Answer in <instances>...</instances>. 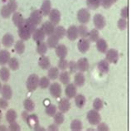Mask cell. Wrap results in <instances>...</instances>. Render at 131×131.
I'll return each instance as SVG.
<instances>
[{"label":"cell","mask_w":131,"mask_h":131,"mask_svg":"<svg viewBox=\"0 0 131 131\" xmlns=\"http://www.w3.org/2000/svg\"><path fill=\"white\" fill-rule=\"evenodd\" d=\"M18 27V36L20 39L23 41H27L31 38L34 30L37 28V26L32 23L28 19H24V21Z\"/></svg>","instance_id":"1"},{"label":"cell","mask_w":131,"mask_h":131,"mask_svg":"<svg viewBox=\"0 0 131 131\" xmlns=\"http://www.w3.org/2000/svg\"><path fill=\"white\" fill-rule=\"evenodd\" d=\"M17 8H18V3L15 0H8L7 4L2 8L0 13L3 18H8L16 11Z\"/></svg>","instance_id":"2"},{"label":"cell","mask_w":131,"mask_h":131,"mask_svg":"<svg viewBox=\"0 0 131 131\" xmlns=\"http://www.w3.org/2000/svg\"><path fill=\"white\" fill-rule=\"evenodd\" d=\"M39 77L38 75L36 74H32L30 75L28 77H27V80L26 82V86L27 89L29 91H36L38 87V84H39Z\"/></svg>","instance_id":"3"},{"label":"cell","mask_w":131,"mask_h":131,"mask_svg":"<svg viewBox=\"0 0 131 131\" xmlns=\"http://www.w3.org/2000/svg\"><path fill=\"white\" fill-rule=\"evenodd\" d=\"M86 119L90 125H97L101 121V116L100 115L99 111L95 110H89L87 115H86Z\"/></svg>","instance_id":"4"},{"label":"cell","mask_w":131,"mask_h":131,"mask_svg":"<svg viewBox=\"0 0 131 131\" xmlns=\"http://www.w3.org/2000/svg\"><path fill=\"white\" fill-rule=\"evenodd\" d=\"M77 20L81 24H86L91 19V13L88 8H81L77 12Z\"/></svg>","instance_id":"5"},{"label":"cell","mask_w":131,"mask_h":131,"mask_svg":"<svg viewBox=\"0 0 131 131\" xmlns=\"http://www.w3.org/2000/svg\"><path fill=\"white\" fill-rule=\"evenodd\" d=\"M93 24L95 26V28L97 30H102L106 25V20L102 14L96 13L93 17Z\"/></svg>","instance_id":"6"},{"label":"cell","mask_w":131,"mask_h":131,"mask_svg":"<svg viewBox=\"0 0 131 131\" xmlns=\"http://www.w3.org/2000/svg\"><path fill=\"white\" fill-rule=\"evenodd\" d=\"M119 58V54L115 49H108L105 51V60L109 63L116 64Z\"/></svg>","instance_id":"7"},{"label":"cell","mask_w":131,"mask_h":131,"mask_svg":"<svg viewBox=\"0 0 131 131\" xmlns=\"http://www.w3.org/2000/svg\"><path fill=\"white\" fill-rule=\"evenodd\" d=\"M27 19L35 26H37L39 25L42 20V13L40 11V9H36L31 13L29 18Z\"/></svg>","instance_id":"8"},{"label":"cell","mask_w":131,"mask_h":131,"mask_svg":"<svg viewBox=\"0 0 131 131\" xmlns=\"http://www.w3.org/2000/svg\"><path fill=\"white\" fill-rule=\"evenodd\" d=\"M90 47H91V42L89 39H87V37H81L77 42V48L81 53L87 52L90 49Z\"/></svg>","instance_id":"9"},{"label":"cell","mask_w":131,"mask_h":131,"mask_svg":"<svg viewBox=\"0 0 131 131\" xmlns=\"http://www.w3.org/2000/svg\"><path fill=\"white\" fill-rule=\"evenodd\" d=\"M49 92L50 95L53 98H59L61 95V86L58 82H53L49 85Z\"/></svg>","instance_id":"10"},{"label":"cell","mask_w":131,"mask_h":131,"mask_svg":"<svg viewBox=\"0 0 131 131\" xmlns=\"http://www.w3.org/2000/svg\"><path fill=\"white\" fill-rule=\"evenodd\" d=\"M67 86L65 88V95L67 96V98L74 99L75 95L77 94V86L74 83H69L66 85Z\"/></svg>","instance_id":"11"},{"label":"cell","mask_w":131,"mask_h":131,"mask_svg":"<svg viewBox=\"0 0 131 131\" xmlns=\"http://www.w3.org/2000/svg\"><path fill=\"white\" fill-rule=\"evenodd\" d=\"M48 16H49V21L51 23H52L55 26L59 24L61 21V12L58 9L51 8Z\"/></svg>","instance_id":"12"},{"label":"cell","mask_w":131,"mask_h":131,"mask_svg":"<svg viewBox=\"0 0 131 131\" xmlns=\"http://www.w3.org/2000/svg\"><path fill=\"white\" fill-rule=\"evenodd\" d=\"M66 36L67 37V38L70 41H75L79 37L78 33V28L77 26L71 25L67 28Z\"/></svg>","instance_id":"13"},{"label":"cell","mask_w":131,"mask_h":131,"mask_svg":"<svg viewBox=\"0 0 131 131\" xmlns=\"http://www.w3.org/2000/svg\"><path fill=\"white\" fill-rule=\"evenodd\" d=\"M77 70L81 72H85L89 70L90 63L86 57H81L77 61Z\"/></svg>","instance_id":"14"},{"label":"cell","mask_w":131,"mask_h":131,"mask_svg":"<svg viewBox=\"0 0 131 131\" xmlns=\"http://www.w3.org/2000/svg\"><path fill=\"white\" fill-rule=\"evenodd\" d=\"M58 109L61 112L67 113L71 109V102L68 98H61L58 102Z\"/></svg>","instance_id":"15"},{"label":"cell","mask_w":131,"mask_h":131,"mask_svg":"<svg viewBox=\"0 0 131 131\" xmlns=\"http://www.w3.org/2000/svg\"><path fill=\"white\" fill-rule=\"evenodd\" d=\"M55 51H56V55L59 58H66L68 54L67 47L64 44H58L55 47Z\"/></svg>","instance_id":"16"},{"label":"cell","mask_w":131,"mask_h":131,"mask_svg":"<svg viewBox=\"0 0 131 131\" xmlns=\"http://www.w3.org/2000/svg\"><path fill=\"white\" fill-rule=\"evenodd\" d=\"M55 27H55V25L52 23H51L50 21H47L42 23L41 28L44 32V33L46 34V36H50L54 33Z\"/></svg>","instance_id":"17"},{"label":"cell","mask_w":131,"mask_h":131,"mask_svg":"<svg viewBox=\"0 0 131 131\" xmlns=\"http://www.w3.org/2000/svg\"><path fill=\"white\" fill-rule=\"evenodd\" d=\"M32 39L35 42H42V41L45 40L46 34L44 33V32L42 30V28H36L32 34Z\"/></svg>","instance_id":"18"},{"label":"cell","mask_w":131,"mask_h":131,"mask_svg":"<svg viewBox=\"0 0 131 131\" xmlns=\"http://www.w3.org/2000/svg\"><path fill=\"white\" fill-rule=\"evenodd\" d=\"M85 83V77L83 72H75L74 77V84L77 87H82Z\"/></svg>","instance_id":"19"},{"label":"cell","mask_w":131,"mask_h":131,"mask_svg":"<svg viewBox=\"0 0 131 131\" xmlns=\"http://www.w3.org/2000/svg\"><path fill=\"white\" fill-rule=\"evenodd\" d=\"M26 123L27 124V125H28L31 129H34L37 126L39 125L38 117H37V115H34V114L33 115H29L26 120Z\"/></svg>","instance_id":"20"},{"label":"cell","mask_w":131,"mask_h":131,"mask_svg":"<svg viewBox=\"0 0 131 131\" xmlns=\"http://www.w3.org/2000/svg\"><path fill=\"white\" fill-rule=\"evenodd\" d=\"M96 49L98 50L99 52L105 53V51L108 50V43L104 38H99L95 42Z\"/></svg>","instance_id":"21"},{"label":"cell","mask_w":131,"mask_h":131,"mask_svg":"<svg viewBox=\"0 0 131 131\" xmlns=\"http://www.w3.org/2000/svg\"><path fill=\"white\" fill-rule=\"evenodd\" d=\"M38 65L42 70H48L51 67V61L49 57L45 55L41 56L38 60Z\"/></svg>","instance_id":"22"},{"label":"cell","mask_w":131,"mask_h":131,"mask_svg":"<svg viewBox=\"0 0 131 131\" xmlns=\"http://www.w3.org/2000/svg\"><path fill=\"white\" fill-rule=\"evenodd\" d=\"M14 43V37L11 33H6L2 38V44L5 47H11Z\"/></svg>","instance_id":"23"},{"label":"cell","mask_w":131,"mask_h":131,"mask_svg":"<svg viewBox=\"0 0 131 131\" xmlns=\"http://www.w3.org/2000/svg\"><path fill=\"white\" fill-rule=\"evenodd\" d=\"M97 68L101 74H107L110 71V63L105 59L101 60L98 62Z\"/></svg>","instance_id":"24"},{"label":"cell","mask_w":131,"mask_h":131,"mask_svg":"<svg viewBox=\"0 0 131 131\" xmlns=\"http://www.w3.org/2000/svg\"><path fill=\"white\" fill-rule=\"evenodd\" d=\"M74 99H75V104L77 105V107L79 109L83 108L85 105V103H86V98L82 94H77L74 97Z\"/></svg>","instance_id":"25"},{"label":"cell","mask_w":131,"mask_h":131,"mask_svg":"<svg viewBox=\"0 0 131 131\" xmlns=\"http://www.w3.org/2000/svg\"><path fill=\"white\" fill-rule=\"evenodd\" d=\"M59 38L55 35V34H51V35L48 36V38L47 41V45L48 48H51V49H53L55 48L58 44H59Z\"/></svg>","instance_id":"26"},{"label":"cell","mask_w":131,"mask_h":131,"mask_svg":"<svg viewBox=\"0 0 131 131\" xmlns=\"http://www.w3.org/2000/svg\"><path fill=\"white\" fill-rule=\"evenodd\" d=\"M51 10V3L50 0H44L41 5L40 11L42 12L43 16H47Z\"/></svg>","instance_id":"27"},{"label":"cell","mask_w":131,"mask_h":131,"mask_svg":"<svg viewBox=\"0 0 131 131\" xmlns=\"http://www.w3.org/2000/svg\"><path fill=\"white\" fill-rule=\"evenodd\" d=\"M60 71L58 67H51L48 69L47 71V77L50 79L51 81H56L57 79L59 77Z\"/></svg>","instance_id":"28"},{"label":"cell","mask_w":131,"mask_h":131,"mask_svg":"<svg viewBox=\"0 0 131 131\" xmlns=\"http://www.w3.org/2000/svg\"><path fill=\"white\" fill-rule=\"evenodd\" d=\"M1 94L3 98H5L6 100H10L13 96V90L11 86L8 85H4L2 86L1 90Z\"/></svg>","instance_id":"29"},{"label":"cell","mask_w":131,"mask_h":131,"mask_svg":"<svg viewBox=\"0 0 131 131\" xmlns=\"http://www.w3.org/2000/svg\"><path fill=\"white\" fill-rule=\"evenodd\" d=\"M10 58H11V56H10V52L8 50L3 49L0 51V65L4 66L8 64Z\"/></svg>","instance_id":"30"},{"label":"cell","mask_w":131,"mask_h":131,"mask_svg":"<svg viewBox=\"0 0 131 131\" xmlns=\"http://www.w3.org/2000/svg\"><path fill=\"white\" fill-rule=\"evenodd\" d=\"M12 15H13V17H12V21H13V24H14V25L17 26V27H18V26L21 25L22 23L24 21V18H23V17L21 13L16 12L15 11Z\"/></svg>","instance_id":"31"},{"label":"cell","mask_w":131,"mask_h":131,"mask_svg":"<svg viewBox=\"0 0 131 131\" xmlns=\"http://www.w3.org/2000/svg\"><path fill=\"white\" fill-rule=\"evenodd\" d=\"M6 120L8 121V123H12L16 121L17 118H18V114L13 109H9L6 113Z\"/></svg>","instance_id":"32"},{"label":"cell","mask_w":131,"mask_h":131,"mask_svg":"<svg viewBox=\"0 0 131 131\" xmlns=\"http://www.w3.org/2000/svg\"><path fill=\"white\" fill-rule=\"evenodd\" d=\"M10 78V71L8 67H3L0 69V79L3 82H7Z\"/></svg>","instance_id":"33"},{"label":"cell","mask_w":131,"mask_h":131,"mask_svg":"<svg viewBox=\"0 0 131 131\" xmlns=\"http://www.w3.org/2000/svg\"><path fill=\"white\" fill-rule=\"evenodd\" d=\"M47 43L42 41V42H37V52L38 53L40 56L45 55L47 51Z\"/></svg>","instance_id":"34"},{"label":"cell","mask_w":131,"mask_h":131,"mask_svg":"<svg viewBox=\"0 0 131 131\" xmlns=\"http://www.w3.org/2000/svg\"><path fill=\"white\" fill-rule=\"evenodd\" d=\"M58 78H59L61 83L63 84V85H67V84L70 83V81H71L70 73L67 71H62V72H61V74H59Z\"/></svg>","instance_id":"35"},{"label":"cell","mask_w":131,"mask_h":131,"mask_svg":"<svg viewBox=\"0 0 131 131\" xmlns=\"http://www.w3.org/2000/svg\"><path fill=\"white\" fill-rule=\"evenodd\" d=\"M88 39L90 42H95L100 38V32L99 30L96 28H93L91 31H89V34H88Z\"/></svg>","instance_id":"36"},{"label":"cell","mask_w":131,"mask_h":131,"mask_svg":"<svg viewBox=\"0 0 131 131\" xmlns=\"http://www.w3.org/2000/svg\"><path fill=\"white\" fill-rule=\"evenodd\" d=\"M8 67L12 71H17L19 69V61L17 57H11L8 61Z\"/></svg>","instance_id":"37"},{"label":"cell","mask_w":131,"mask_h":131,"mask_svg":"<svg viewBox=\"0 0 131 131\" xmlns=\"http://www.w3.org/2000/svg\"><path fill=\"white\" fill-rule=\"evenodd\" d=\"M66 33H67V29L63 26H57L55 27V31L53 34H55L59 39H61L66 36Z\"/></svg>","instance_id":"38"},{"label":"cell","mask_w":131,"mask_h":131,"mask_svg":"<svg viewBox=\"0 0 131 131\" xmlns=\"http://www.w3.org/2000/svg\"><path fill=\"white\" fill-rule=\"evenodd\" d=\"M53 120H54V123L57 125L58 126L62 125L64 120H65V116H64V113L62 112H57L56 114L54 115L53 116Z\"/></svg>","instance_id":"39"},{"label":"cell","mask_w":131,"mask_h":131,"mask_svg":"<svg viewBox=\"0 0 131 131\" xmlns=\"http://www.w3.org/2000/svg\"><path fill=\"white\" fill-rule=\"evenodd\" d=\"M23 107L27 112H32L35 110V104L31 99H26L23 101Z\"/></svg>","instance_id":"40"},{"label":"cell","mask_w":131,"mask_h":131,"mask_svg":"<svg viewBox=\"0 0 131 131\" xmlns=\"http://www.w3.org/2000/svg\"><path fill=\"white\" fill-rule=\"evenodd\" d=\"M25 43H24L23 40H19L17 41L15 43V51H17V53L19 55L23 54V52L25 51Z\"/></svg>","instance_id":"41"},{"label":"cell","mask_w":131,"mask_h":131,"mask_svg":"<svg viewBox=\"0 0 131 131\" xmlns=\"http://www.w3.org/2000/svg\"><path fill=\"white\" fill-rule=\"evenodd\" d=\"M57 107L53 104H50L46 106V109H45V113L46 115H48L49 117H53L55 114L57 113Z\"/></svg>","instance_id":"42"},{"label":"cell","mask_w":131,"mask_h":131,"mask_svg":"<svg viewBox=\"0 0 131 131\" xmlns=\"http://www.w3.org/2000/svg\"><path fill=\"white\" fill-rule=\"evenodd\" d=\"M50 81L51 80L47 77H42L41 79H39V84H38V87L41 89L45 90L47 89L50 85Z\"/></svg>","instance_id":"43"},{"label":"cell","mask_w":131,"mask_h":131,"mask_svg":"<svg viewBox=\"0 0 131 131\" xmlns=\"http://www.w3.org/2000/svg\"><path fill=\"white\" fill-rule=\"evenodd\" d=\"M70 127L72 131H80L82 129V122L80 119H74L71 121Z\"/></svg>","instance_id":"44"},{"label":"cell","mask_w":131,"mask_h":131,"mask_svg":"<svg viewBox=\"0 0 131 131\" xmlns=\"http://www.w3.org/2000/svg\"><path fill=\"white\" fill-rule=\"evenodd\" d=\"M78 28V33L79 37H87L89 34V30L88 27L85 25V24H81L80 26L77 27Z\"/></svg>","instance_id":"45"},{"label":"cell","mask_w":131,"mask_h":131,"mask_svg":"<svg viewBox=\"0 0 131 131\" xmlns=\"http://www.w3.org/2000/svg\"><path fill=\"white\" fill-rule=\"evenodd\" d=\"M101 0H86V4L89 8L95 10L101 6Z\"/></svg>","instance_id":"46"},{"label":"cell","mask_w":131,"mask_h":131,"mask_svg":"<svg viewBox=\"0 0 131 131\" xmlns=\"http://www.w3.org/2000/svg\"><path fill=\"white\" fill-rule=\"evenodd\" d=\"M103 106H104V103L101 98H95L94 100V101H93V109L94 110L99 111V110H102Z\"/></svg>","instance_id":"47"},{"label":"cell","mask_w":131,"mask_h":131,"mask_svg":"<svg viewBox=\"0 0 131 131\" xmlns=\"http://www.w3.org/2000/svg\"><path fill=\"white\" fill-rule=\"evenodd\" d=\"M57 67L61 71H66L68 68L67 60H66V58H60V60L58 61Z\"/></svg>","instance_id":"48"},{"label":"cell","mask_w":131,"mask_h":131,"mask_svg":"<svg viewBox=\"0 0 131 131\" xmlns=\"http://www.w3.org/2000/svg\"><path fill=\"white\" fill-rule=\"evenodd\" d=\"M127 26H128V22H127V19L125 18H119L117 22V27L119 30H125L127 28Z\"/></svg>","instance_id":"49"},{"label":"cell","mask_w":131,"mask_h":131,"mask_svg":"<svg viewBox=\"0 0 131 131\" xmlns=\"http://www.w3.org/2000/svg\"><path fill=\"white\" fill-rule=\"evenodd\" d=\"M117 0H101V5L104 8L107 9L110 8L114 3H116Z\"/></svg>","instance_id":"50"},{"label":"cell","mask_w":131,"mask_h":131,"mask_svg":"<svg viewBox=\"0 0 131 131\" xmlns=\"http://www.w3.org/2000/svg\"><path fill=\"white\" fill-rule=\"evenodd\" d=\"M68 68H69V71H70V73H71V74H74L78 71L77 62L74 61H69L68 62Z\"/></svg>","instance_id":"51"},{"label":"cell","mask_w":131,"mask_h":131,"mask_svg":"<svg viewBox=\"0 0 131 131\" xmlns=\"http://www.w3.org/2000/svg\"><path fill=\"white\" fill-rule=\"evenodd\" d=\"M8 129L11 130V131H19L20 129H21V128H20L18 124L16 121H14V122H12V123L9 124Z\"/></svg>","instance_id":"52"},{"label":"cell","mask_w":131,"mask_h":131,"mask_svg":"<svg viewBox=\"0 0 131 131\" xmlns=\"http://www.w3.org/2000/svg\"><path fill=\"white\" fill-rule=\"evenodd\" d=\"M120 16H121V18H125V19H127L129 18V8H128V6L124 7V8L121 9V11H120Z\"/></svg>","instance_id":"53"},{"label":"cell","mask_w":131,"mask_h":131,"mask_svg":"<svg viewBox=\"0 0 131 131\" xmlns=\"http://www.w3.org/2000/svg\"><path fill=\"white\" fill-rule=\"evenodd\" d=\"M109 129H110L109 126L106 125L105 123L100 122L97 125V130L98 131H108Z\"/></svg>","instance_id":"54"},{"label":"cell","mask_w":131,"mask_h":131,"mask_svg":"<svg viewBox=\"0 0 131 131\" xmlns=\"http://www.w3.org/2000/svg\"><path fill=\"white\" fill-rule=\"evenodd\" d=\"M8 106V100H6L5 98H0V109L2 110H5L7 109V107Z\"/></svg>","instance_id":"55"},{"label":"cell","mask_w":131,"mask_h":131,"mask_svg":"<svg viewBox=\"0 0 131 131\" xmlns=\"http://www.w3.org/2000/svg\"><path fill=\"white\" fill-rule=\"evenodd\" d=\"M47 129L49 131H58L59 130V128H58V125H56L55 123L51 124V125H50L49 126H48Z\"/></svg>","instance_id":"56"},{"label":"cell","mask_w":131,"mask_h":131,"mask_svg":"<svg viewBox=\"0 0 131 131\" xmlns=\"http://www.w3.org/2000/svg\"><path fill=\"white\" fill-rule=\"evenodd\" d=\"M28 112L27 111V110H25V111H23V113H22V118H23V119L24 120V121L26 122V120H27V117H28Z\"/></svg>","instance_id":"57"},{"label":"cell","mask_w":131,"mask_h":131,"mask_svg":"<svg viewBox=\"0 0 131 131\" xmlns=\"http://www.w3.org/2000/svg\"><path fill=\"white\" fill-rule=\"evenodd\" d=\"M33 130H35V131H46V129L43 128L42 126H40V125H39L38 126H37Z\"/></svg>","instance_id":"58"},{"label":"cell","mask_w":131,"mask_h":131,"mask_svg":"<svg viewBox=\"0 0 131 131\" xmlns=\"http://www.w3.org/2000/svg\"><path fill=\"white\" fill-rule=\"evenodd\" d=\"M7 129V127L5 125H0V131H6Z\"/></svg>","instance_id":"59"},{"label":"cell","mask_w":131,"mask_h":131,"mask_svg":"<svg viewBox=\"0 0 131 131\" xmlns=\"http://www.w3.org/2000/svg\"><path fill=\"white\" fill-rule=\"evenodd\" d=\"M1 119H2V111L1 109H0V122H1Z\"/></svg>","instance_id":"60"},{"label":"cell","mask_w":131,"mask_h":131,"mask_svg":"<svg viewBox=\"0 0 131 131\" xmlns=\"http://www.w3.org/2000/svg\"><path fill=\"white\" fill-rule=\"evenodd\" d=\"M2 86H3V85H2V84H1V82H0V92H1V90H2Z\"/></svg>","instance_id":"61"}]
</instances>
